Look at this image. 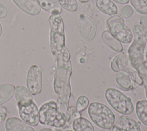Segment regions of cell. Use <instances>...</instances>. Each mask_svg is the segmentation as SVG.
Here are the masks:
<instances>
[{
    "label": "cell",
    "instance_id": "obj_26",
    "mask_svg": "<svg viewBox=\"0 0 147 131\" xmlns=\"http://www.w3.org/2000/svg\"><path fill=\"white\" fill-rule=\"evenodd\" d=\"M137 71L142 80L143 84L145 90V95L147 98V66L143 62V63L137 69Z\"/></svg>",
    "mask_w": 147,
    "mask_h": 131
},
{
    "label": "cell",
    "instance_id": "obj_15",
    "mask_svg": "<svg viewBox=\"0 0 147 131\" xmlns=\"http://www.w3.org/2000/svg\"><path fill=\"white\" fill-rule=\"evenodd\" d=\"M14 97L18 106H25L33 102L32 93L28 88L24 86H18L16 87Z\"/></svg>",
    "mask_w": 147,
    "mask_h": 131
},
{
    "label": "cell",
    "instance_id": "obj_7",
    "mask_svg": "<svg viewBox=\"0 0 147 131\" xmlns=\"http://www.w3.org/2000/svg\"><path fill=\"white\" fill-rule=\"evenodd\" d=\"M106 25L108 31L121 43L128 44L132 41V31L120 16L115 14L109 17L106 20Z\"/></svg>",
    "mask_w": 147,
    "mask_h": 131
},
{
    "label": "cell",
    "instance_id": "obj_20",
    "mask_svg": "<svg viewBox=\"0 0 147 131\" xmlns=\"http://www.w3.org/2000/svg\"><path fill=\"white\" fill-rule=\"evenodd\" d=\"M15 86L11 83L0 84V106L9 101L14 95Z\"/></svg>",
    "mask_w": 147,
    "mask_h": 131
},
{
    "label": "cell",
    "instance_id": "obj_23",
    "mask_svg": "<svg viewBox=\"0 0 147 131\" xmlns=\"http://www.w3.org/2000/svg\"><path fill=\"white\" fill-rule=\"evenodd\" d=\"M130 2L137 12L147 15V0H130Z\"/></svg>",
    "mask_w": 147,
    "mask_h": 131
},
{
    "label": "cell",
    "instance_id": "obj_18",
    "mask_svg": "<svg viewBox=\"0 0 147 131\" xmlns=\"http://www.w3.org/2000/svg\"><path fill=\"white\" fill-rule=\"evenodd\" d=\"M101 37L103 41L113 51L118 52H121L123 51L122 43L115 38L109 31L104 30L102 33Z\"/></svg>",
    "mask_w": 147,
    "mask_h": 131
},
{
    "label": "cell",
    "instance_id": "obj_34",
    "mask_svg": "<svg viewBox=\"0 0 147 131\" xmlns=\"http://www.w3.org/2000/svg\"><path fill=\"white\" fill-rule=\"evenodd\" d=\"M79 1H80L82 3H86V2H87L88 0H79Z\"/></svg>",
    "mask_w": 147,
    "mask_h": 131
},
{
    "label": "cell",
    "instance_id": "obj_6",
    "mask_svg": "<svg viewBox=\"0 0 147 131\" xmlns=\"http://www.w3.org/2000/svg\"><path fill=\"white\" fill-rule=\"evenodd\" d=\"M105 96L108 103L118 113L125 115L133 113L134 105L131 99L119 90L109 88L106 90Z\"/></svg>",
    "mask_w": 147,
    "mask_h": 131
},
{
    "label": "cell",
    "instance_id": "obj_16",
    "mask_svg": "<svg viewBox=\"0 0 147 131\" xmlns=\"http://www.w3.org/2000/svg\"><path fill=\"white\" fill-rule=\"evenodd\" d=\"M115 79L118 86L125 91L131 90L134 88V82L129 74L123 72L119 71L117 72Z\"/></svg>",
    "mask_w": 147,
    "mask_h": 131
},
{
    "label": "cell",
    "instance_id": "obj_2",
    "mask_svg": "<svg viewBox=\"0 0 147 131\" xmlns=\"http://www.w3.org/2000/svg\"><path fill=\"white\" fill-rule=\"evenodd\" d=\"M71 75L72 70L64 66L56 67L53 82L54 91L57 95L56 104L68 122L71 119L69 102L71 96Z\"/></svg>",
    "mask_w": 147,
    "mask_h": 131
},
{
    "label": "cell",
    "instance_id": "obj_14",
    "mask_svg": "<svg viewBox=\"0 0 147 131\" xmlns=\"http://www.w3.org/2000/svg\"><path fill=\"white\" fill-rule=\"evenodd\" d=\"M5 129L6 131H35L29 125L16 117H9L7 119Z\"/></svg>",
    "mask_w": 147,
    "mask_h": 131
},
{
    "label": "cell",
    "instance_id": "obj_3",
    "mask_svg": "<svg viewBox=\"0 0 147 131\" xmlns=\"http://www.w3.org/2000/svg\"><path fill=\"white\" fill-rule=\"evenodd\" d=\"M132 33L133 40L128 49V57L131 66L137 71L145 60L147 31L140 25H136Z\"/></svg>",
    "mask_w": 147,
    "mask_h": 131
},
{
    "label": "cell",
    "instance_id": "obj_21",
    "mask_svg": "<svg viewBox=\"0 0 147 131\" xmlns=\"http://www.w3.org/2000/svg\"><path fill=\"white\" fill-rule=\"evenodd\" d=\"M72 128L74 131H94L92 123L87 118L81 117L74 120Z\"/></svg>",
    "mask_w": 147,
    "mask_h": 131
},
{
    "label": "cell",
    "instance_id": "obj_31",
    "mask_svg": "<svg viewBox=\"0 0 147 131\" xmlns=\"http://www.w3.org/2000/svg\"><path fill=\"white\" fill-rule=\"evenodd\" d=\"M113 1H114L115 2L119 3V4H121V5H123V4H127L129 0H112Z\"/></svg>",
    "mask_w": 147,
    "mask_h": 131
},
{
    "label": "cell",
    "instance_id": "obj_25",
    "mask_svg": "<svg viewBox=\"0 0 147 131\" xmlns=\"http://www.w3.org/2000/svg\"><path fill=\"white\" fill-rule=\"evenodd\" d=\"M89 99L85 95H80L78 97L76 101V110L78 112L84 111L89 105Z\"/></svg>",
    "mask_w": 147,
    "mask_h": 131
},
{
    "label": "cell",
    "instance_id": "obj_30",
    "mask_svg": "<svg viewBox=\"0 0 147 131\" xmlns=\"http://www.w3.org/2000/svg\"><path fill=\"white\" fill-rule=\"evenodd\" d=\"M139 22L140 25L147 31V15H143L140 17Z\"/></svg>",
    "mask_w": 147,
    "mask_h": 131
},
{
    "label": "cell",
    "instance_id": "obj_24",
    "mask_svg": "<svg viewBox=\"0 0 147 131\" xmlns=\"http://www.w3.org/2000/svg\"><path fill=\"white\" fill-rule=\"evenodd\" d=\"M61 7L69 12H75L78 10L76 0H57Z\"/></svg>",
    "mask_w": 147,
    "mask_h": 131
},
{
    "label": "cell",
    "instance_id": "obj_35",
    "mask_svg": "<svg viewBox=\"0 0 147 131\" xmlns=\"http://www.w3.org/2000/svg\"><path fill=\"white\" fill-rule=\"evenodd\" d=\"M65 131H73V130H66Z\"/></svg>",
    "mask_w": 147,
    "mask_h": 131
},
{
    "label": "cell",
    "instance_id": "obj_32",
    "mask_svg": "<svg viewBox=\"0 0 147 131\" xmlns=\"http://www.w3.org/2000/svg\"><path fill=\"white\" fill-rule=\"evenodd\" d=\"M39 131H55L53 129H51L50 128H42L40 129Z\"/></svg>",
    "mask_w": 147,
    "mask_h": 131
},
{
    "label": "cell",
    "instance_id": "obj_27",
    "mask_svg": "<svg viewBox=\"0 0 147 131\" xmlns=\"http://www.w3.org/2000/svg\"><path fill=\"white\" fill-rule=\"evenodd\" d=\"M134 10L130 5H126L121 10V15L122 18H129L133 14Z\"/></svg>",
    "mask_w": 147,
    "mask_h": 131
},
{
    "label": "cell",
    "instance_id": "obj_29",
    "mask_svg": "<svg viewBox=\"0 0 147 131\" xmlns=\"http://www.w3.org/2000/svg\"><path fill=\"white\" fill-rule=\"evenodd\" d=\"M7 109L5 106H2L0 108V124L3 122L7 115Z\"/></svg>",
    "mask_w": 147,
    "mask_h": 131
},
{
    "label": "cell",
    "instance_id": "obj_28",
    "mask_svg": "<svg viewBox=\"0 0 147 131\" xmlns=\"http://www.w3.org/2000/svg\"><path fill=\"white\" fill-rule=\"evenodd\" d=\"M8 14L7 7L2 3L0 2V18H5Z\"/></svg>",
    "mask_w": 147,
    "mask_h": 131
},
{
    "label": "cell",
    "instance_id": "obj_10",
    "mask_svg": "<svg viewBox=\"0 0 147 131\" xmlns=\"http://www.w3.org/2000/svg\"><path fill=\"white\" fill-rule=\"evenodd\" d=\"M18 107L20 116L23 121L32 126H36L38 124L39 109L33 101L27 105Z\"/></svg>",
    "mask_w": 147,
    "mask_h": 131
},
{
    "label": "cell",
    "instance_id": "obj_8",
    "mask_svg": "<svg viewBox=\"0 0 147 131\" xmlns=\"http://www.w3.org/2000/svg\"><path fill=\"white\" fill-rule=\"evenodd\" d=\"M111 68L115 72L123 71L129 75L134 84L141 86L143 82L138 72L131 66L129 57L123 53L117 55L111 62Z\"/></svg>",
    "mask_w": 147,
    "mask_h": 131
},
{
    "label": "cell",
    "instance_id": "obj_33",
    "mask_svg": "<svg viewBox=\"0 0 147 131\" xmlns=\"http://www.w3.org/2000/svg\"><path fill=\"white\" fill-rule=\"evenodd\" d=\"M2 32H3V28H2V26L1 24L0 23V36L2 35Z\"/></svg>",
    "mask_w": 147,
    "mask_h": 131
},
{
    "label": "cell",
    "instance_id": "obj_17",
    "mask_svg": "<svg viewBox=\"0 0 147 131\" xmlns=\"http://www.w3.org/2000/svg\"><path fill=\"white\" fill-rule=\"evenodd\" d=\"M95 5L101 12L107 15H115L118 11L117 5L112 0H95Z\"/></svg>",
    "mask_w": 147,
    "mask_h": 131
},
{
    "label": "cell",
    "instance_id": "obj_13",
    "mask_svg": "<svg viewBox=\"0 0 147 131\" xmlns=\"http://www.w3.org/2000/svg\"><path fill=\"white\" fill-rule=\"evenodd\" d=\"M15 5L22 11L30 16H37L41 8L37 0H12Z\"/></svg>",
    "mask_w": 147,
    "mask_h": 131
},
{
    "label": "cell",
    "instance_id": "obj_4",
    "mask_svg": "<svg viewBox=\"0 0 147 131\" xmlns=\"http://www.w3.org/2000/svg\"><path fill=\"white\" fill-rule=\"evenodd\" d=\"M88 114L92 121L98 127L110 130L115 122V115L106 105L94 102L90 104Z\"/></svg>",
    "mask_w": 147,
    "mask_h": 131
},
{
    "label": "cell",
    "instance_id": "obj_5",
    "mask_svg": "<svg viewBox=\"0 0 147 131\" xmlns=\"http://www.w3.org/2000/svg\"><path fill=\"white\" fill-rule=\"evenodd\" d=\"M40 121L43 125L60 128L68 122L65 116L59 110L56 102L51 101L44 103L39 109Z\"/></svg>",
    "mask_w": 147,
    "mask_h": 131
},
{
    "label": "cell",
    "instance_id": "obj_11",
    "mask_svg": "<svg viewBox=\"0 0 147 131\" xmlns=\"http://www.w3.org/2000/svg\"><path fill=\"white\" fill-rule=\"evenodd\" d=\"M79 28L82 37L86 41L92 40L95 37L96 28L92 20L87 15L80 14L79 16Z\"/></svg>",
    "mask_w": 147,
    "mask_h": 131
},
{
    "label": "cell",
    "instance_id": "obj_9",
    "mask_svg": "<svg viewBox=\"0 0 147 131\" xmlns=\"http://www.w3.org/2000/svg\"><path fill=\"white\" fill-rule=\"evenodd\" d=\"M42 74L41 68L37 65L32 66L26 75V86L32 95L40 94L42 90Z\"/></svg>",
    "mask_w": 147,
    "mask_h": 131
},
{
    "label": "cell",
    "instance_id": "obj_36",
    "mask_svg": "<svg viewBox=\"0 0 147 131\" xmlns=\"http://www.w3.org/2000/svg\"><path fill=\"white\" fill-rule=\"evenodd\" d=\"M146 57H147V52H146Z\"/></svg>",
    "mask_w": 147,
    "mask_h": 131
},
{
    "label": "cell",
    "instance_id": "obj_12",
    "mask_svg": "<svg viewBox=\"0 0 147 131\" xmlns=\"http://www.w3.org/2000/svg\"><path fill=\"white\" fill-rule=\"evenodd\" d=\"M141 122L136 121L129 116L121 115L119 120V124L114 125L112 131H141Z\"/></svg>",
    "mask_w": 147,
    "mask_h": 131
},
{
    "label": "cell",
    "instance_id": "obj_19",
    "mask_svg": "<svg viewBox=\"0 0 147 131\" xmlns=\"http://www.w3.org/2000/svg\"><path fill=\"white\" fill-rule=\"evenodd\" d=\"M44 10L51 14H60L62 8L57 0H37Z\"/></svg>",
    "mask_w": 147,
    "mask_h": 131
},
{
    "label": "cell",
    "instance_id": "obj_1",
    "mask_svg": "<svg viewBox=\"0 0 147 131\" xmlns=\"http://www.w3.org/2000/svg\"><path fill=\"white\" fill-rule=\"evenodd\" d=\"M50 26V48L56 58L57 67L64 66L72 70L71 56L65 47L64 24L60 14H51L48 18Z\"/></svg>",
    "mask_w": 147,
    "mask_h": 131
},
{
    "label": "cell",
    "instance_id": "obj_22",
    "mask_svg": "<svg viewBox=\"0 0 147 131\" xmlns=\"http://www.w3.org/2000/svg\"><path fill=\"white\" fill-rule=\"evenodd\" d=\"M136 113L139 120L147 126V100L137 101L136 105Z\"/></svg>",
    "mask_w": 147,
    "mask_h": 131
}]
</instances>
